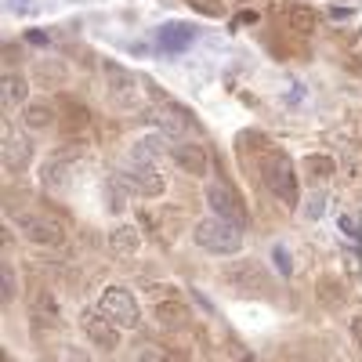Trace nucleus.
<instances>
[{"instance_id": "16", "label": "nucleus", "mask_w": 362, "mask_h": 362, "mask_svg": "<svg viewBox=\"0 0 362 362\" xmlns=\"http://www.w3.org/2000/svg\"><path fill=\"white\" fill-rule=\"evenodd\" d=\"M109 250H112L116 257H134V254L141 250V232H138L134 225H116V228L109 232Z\"/></svg>"}, {"instance_id": "22", "label": "nucleus", "mask_w": 362, "mask_h": 362, "mask_svg": "<svg viewBox=\"0 0 362 362\" xmlns=\"http://www.w3.org/2000/svg\"><path fill=\"white\" fill-rule=\"evenodd\" d=\"M58 112H62V124H69V127H83L87 119H90V116H87V109H83V105H76L73 98H66L62 105H58Z\"/></svg>"}, {"instance_id": "13", "label": "nucleus", "mask_w": 362, "mask_h": 362, "mask_svg": "<svg viewBox=\"0 0 362 362\" xmlns=\"http://www.w3.org/2000/svg\"><path fill=\"white\" fill-rule=\"evenodd\" d=\"M62 124V112H58L54 102H29L22 109V127L25 131H51Z\"/></svg>"}, {"instance_id": "23", "label": "nucleus", "mask_w": 362, "mask_h": 362, "mask_svg": "<svg viewBox=\"0 0 362 362\" xmlns=\"http://www.w3.org/2000/svg\"><path fill=\"white\" fill-rule=\"evenodd\" d=\"M185 4H189L192 11L206 15V18H221V15H225V4H221V0H185Z\"/></svg>"}, {"instance_id": "3", "label": "nucleus", "mask_w": 362, "mask_h": 362, "mask_svg": "<svg viewBox=\"0 0 362 362\" xmlns=\"http://www.w3.org/2000/svg\"><path fill=\"white\" fill-rule=\"evenodd\" d=\"M105 80H109V105L116 112H141L145 109V90L124 66L105 62Z\"/></svg>"}, {"instance_id": "4", "label": "nucleus", "mask_w": 362, "mask_h": 362, "mask_svg": "<svg viewBox=\"0 0 362 362\" xmlns=\"http://www.w3.org/2000/svg\"><path fill=\"white\" fill-rule=\"evenodd\" d=\"M15 228H18V235L25 239V243H33V247H44V250L66 247V228L47 214H29L25 210V214L15 218Z\"/></svg>"}, {"instance_id": "6", "label": "nucleus", "mask_w": 362, "mask_h": 362, "mask_svg": "<svg viewBox=\"0 0 362 362\" xmlns=\"http://www.w3.org/2000/svg\"><path fill=\"white\" fill-rule=\"evenodd\" d=\"M148 297H153V315L160 326L174 329V326H185L189 319V305H185V297H181L174 286H148Z\"/></svg>"}, {"instance_id": "17", "label": "nucleus", "mask_w": 362, "mask_h": 362, "mask_svg": "<svg viewBox=\"0 0 362 362\" xmlns=\"http://www.w3.org/2000/svg\"><path fill=\"white\" fill-rule=\"evenodd\" d=\"M315 297H319V305H326V308H344L348 305V286H344L341 276H319Z\"/></svg>"}, {"instance_id": "14", "label": "nucleus", "mask_w": 362, "mask_h": 362, "mask_svg": "<svg viewBox=\"0 0 362 362\" xmlns=\"http://www.w3.org/2000/svg\"><path fill=\"white\" fill-rule=\"evenodd\" d=\"M170 160H174V167H177V170H185L189 177H203V174L210 170V160H206V153H203V145H192V141L174 145Z\"/></svg>"}, {"instance_id": "8", "label": "nucleus", "mask_w": 362, "mask_h": 362, "mask_svg": "<svg viewBox=\"0 0 362 362\" xmlns=\"http://www.w3.org/2000/svg\"><path fill=\"white\" fill-rule=\"evenodd\" d=\"M0 156H4V163L11 170H22L33 160V141H29L25 131H18L11 124V116H4V124H0Z\"/></svg>"}, {"instance_id": "2", "label": "nucleus", "mask_w": 362, "mask_h": 362, "mask_svg": "<svg viewBox=\"0 0 362 362\" xmlns=\"http://www.w3.org/2000/svg\"><path fill=\"white\" fill-rule=\"evenodd\" d=\"M261 177H264V185L272 189V196H276L283 206H297L300 185H297V174H293V163H290L286 153L268 148V153L261 156Z\"/></svg>"}, {"instance_id": "24", "label": "nucleus", "mask_w": 362, "mask_h": 362, "mask_svg": "<svg viewBox=\"0 0 362 362\" xmlns=\"http://www.w3.org/2000/svg\"><path fill=\"white\" fill-rule=\"evenodd\" d=\"M163 40H192V29L189 25H167L163 29Z\"/></svg>"}, {"instance_id": "5", "label": "nucleus", "mask_w": 362, "mask_h": 362, "mask_svg": "<svg viewBox=\"0 0 362 362\" xmlns=\"http://www.w3.org/2000/svg\"><path fill=\"white\" fill-rule=\"evenodd\" d=\"M98 308H102L119 329H134V326L141 322L138 300H134V293L124 290V286H105V293H102V300H98Z\"/></svg>"}, {"instance_id": "21", "label": "nucleus", "mask_w": 362, "mask_h": 362, "mask_svg": "<svg viewBox=\"0 0 362 362\" xmlns=\"http://www.w3.org/2000/svg\"><path fill=\"white\" fill-rule=\"evenodd\" d=\"M305 170L312 174V177H334V160H329L326 153H312V156H305Z\"/></svg>"}, {"instance_id": "12", "label": "nucleus", "mask_w": 362, "mask_h": 362, "mask_svg": "<svg viewBox=\"0 0 362 362\" xmlns=\"http://www.w3.org/2000/svg\"><path fill=\"white\" fill-rule=\"evenodd\" d=\"M0 102H4V112L11 116L15 109H25L29 105V80L15 69H8L0 76Z\"/></svg>"}, {"instance_id": "11", "label": "nucleus", "mask_w": 362, "mask_h": 362, "mask_svg": "<svg viewBox=\"0 0 362 362\" xmlns=\"http://www.w3.org/2000/svg\"><path fill=\"white\" fill-rule=\"evenodd\" d=\"M148 119H153L160 131H167V134H189L192 131L189 112L181 105H174L170 98H156L153 105H148Z\"/></svg>"}, {"instance_id": "19", "label": "nucleus", "mask_w": 362, "mask_h": 362, "mask_svg": "<svg viewBox=\"0 0 362 362\" xmlns=\"http://www.w3.org/2000/svg\"><path fill=\"white\" fill-rule=\"evenodd\" d=\"M33 319L40 326H58V322H62V305L54 300L51 290H37V297H33Z\"/></svg>"}, {"instance_id": "26", "label": "nucleus", "mask_w": 362, "mask_h": 362, "mask_svg": "<svg viewBox=\"0 0 362 362\" xmlns=\"http://www.w3.org/2000/svg\"><path fill=\"white\" fill-rule=\"evenodd\" d=\"M351 341L358 344V351H362V315H355L351 319Z\"/></svg>"}, {"instance_id": "10", "label": "nucleus", "mask_w": 362, "mask_h": 362, "mask_svg": "<svg viewBox=\"0 0 362 362\" xmlns=\"http://www.w3.org/2000/svg\"><path fill=\"white\" fill-rule=\"evenodd\" d=\"M206 206L214 210V218L235 225V228H247V206L239 203V196L228 189V185H206Z\"/></svg>"}, {"instance_id": "20", "label": "nucleus", "mask_w": 362, "mask_h": 362, "mask_svg": "<svg viewBox=\"0 0 362 362\" xmlns=\"http://www.w3.org/2000/svg\"><path fill=\"white\" fill-rule=\"evenodd\" d=\"M283 18H286V25L293 29V33H300V37H308L312 29H315V22H319L308 4H290V8L283 11Z\"/></svg>"}, {"instance_id": "27", "label": "nucleus", "mask_w": 362, "mask_h": 362, "mask_svg": "<svg viewBox=\"0 0 362 362\" xmlns=\"http://www.w3.org/2000/svg\"><path fill=\"white\" fill-rule=\"evenodd\" d=\"M239 4H250V0H239Z\"/></svg>"}, {"instance_id": "18", "label": "nucleus", "mask_w": 362, "mask_h": 362, "mask_svg": "<svg viewBox=\"0 0 362 362\" xmlns=\"http://www.w3.org/2000/svg\"><path fill=\"white\" fill-rule=\"evenodd\" d=\"M33 80H37L40 87L54 90V87H62V83L69 80V66L58 62V58H44V62L33 66Z\"/></svg>"}, {"instance_id": "9", "label": "nucleus", "mask_w": 362, "mask_h": 362, "mask_svg": "<svg viewBox=\"0 0 362 362\" xmlns=\"http://www.w3.org/2000/svg\"><path fill=\"white\" fill-rule=\"evenodd\" d=\"M221 276L239 293H268V272L257 261H232V264H225Z\"/></svg>"}, {"instance_id": "15", "label": "nucleus", "mask_w": 362, "mask_h": 362, "mask_svg": "<svg viewBox=\"0 0 362 362\" xmlns=\"http://www.w3.org/2000/svg\"><path fill=\"white\" fill-rule=\"evenodd\" d=\"M40 181H44V189H69V185H73V160L54 153L51 160H44Z\"/></svg>"}, {"instance_id": "7", "label": "nucleus", "mask_w": 362, "mask_h": 362, "mask_svg": "<svg viewBox=\"0 0 362 362\" xmlns=\"http://www.w3.org/2000/svg\"><path fill=\"white\" fill-rule=\"evenodd\" d=\"M80 329L98 351H116V344H119V326L102 308H83L80 312Z\"/></svg>"}, {"instance_id": "1", "label": "nucleus", "mask_w": 362, "mask_h": 362, "mask_svg": "<svg viewBox=\"0 0 362 362\" xmlns=\"http://www.w3.org/2000/svg\"><path fill=\"white\" fill-rule=\"evenodd\" d=\"M192 239H196V247L210 257H232L243 250V228H235L221 218H203L196 221L192 228Z\"/></svg>"}, {"instance_id": "25", "label": "nucleus", "mask_w": 362, "mask_h": 362, "mask_svg": "<svg viewBox=\"0 0 362 362\" xmlns=\"http://www.w3.org/2000/svg\"><path fill=\"white\" fill-rule=\"evenodd\" d=\"M4 297L15 300V268L11 264H4Z\"/></svg>"}]
</instances>
